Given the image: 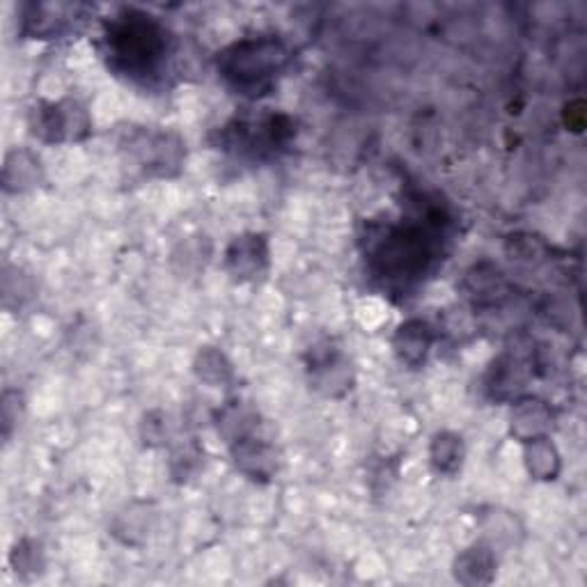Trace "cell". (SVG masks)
Masks as SVG:
<instances>
[{"label":"cell","instance_id":"cell-23","mask_svg":"<svg viewBox=\"0 0 587 587\" xmlns=\"http://www.w3.org/2000/svg\"><path fill=\"white\" fill-rule=\"evenodd\" d=\"M143 438L150 445L163 443L167 438V417L163 413H148L143 423Z\"/></svg>","mask_w":587,"mask_h":587},{"label":"cell","instance_id":"cell-24","mask_svg":"<svg viewBox=\"0 0 587 587\" xmlns=\"http://www.w3.org/2000/svg\"><path fill=\"white\" fill-rule=\"evenodd\" d=\"M19 404H21V398H19L17 390H6L3 404H0V411H3V432H6V436H10L12 427L19 423Z\"/></svg>","mask_w":587,"mask_h":587},{"label":"cell","instance_id":"cell-9","mask_svg":"<svg viewBox=\"0 0 587 587\" xmlns=\"http://www.w3.org/2000/svg\"><path fill=\"white\" fill-rule=\"evenodd\" d=\"M307 372L311 381L324 395L338 398L351 388V366L340 349L333 345H319L307 356Z\"/></svg>","mask_w":587,"mask_h":587},{"label":"cell","instance_id":"cell-4","mask_svg":"<svg viewBox=\"0 0 587 587\" xmlns=\"http://www.w3.org/2000/svg\"><path fill=\"white\" fill-rule=\"evenodd\" d=\"M294 135L287 116H262L258 120H235L220 131V145L253 159H264L283 150Z\"/></svg>","mask_w":587,"mask_h":587},{"label":"cell","instance_id":"cell-15","mask_svg":"<svg viewBox=\"0 0 587 587\" xmlns=\"http://www.w3.org/2000/svg\"><path fill=\"white\" fill-rule=\"evenodd\" d=\"M496 576V555L487 546L466 548L455 561V578L464 585H487Z\"/></svg>","mask_w":587,"mask_h":587},{"label":"cell","instance_id":"cell-22","mask_svg":"<svg viewBox=\"0 0 587 587\" xmlns=\"http://www.w3.org/2000/svg\"><path fill=\"white\" fill-rule=\"evenodd\" d=\"M510 256L512 260L523 262V264H537L546 256V246L537 237L517 235L512 237V243H510Z\"/></svg>","mask_w":587,"mask_h":587},{"label":"cell","instance_id":"cell-10","mask_svg":"<svg viewBox=\"0 0 587 587\" xmlns=\"http://www.w3.org/2000/svg\"><path fill=\"white\" fill-rule=\"evenodd\" d=\"M461 292L475 307H496L508 301L510 283L496 264L480 262L466 271Z\"/></svg>","mask_w":587,"mask_h":587},{"label":"cell","instance_id":"cell-17","mask_svg":"<svg viewBox=\"0 0 587 587\" xmlns=\"http://www.w3.org/2000/svg\"><path fill=\"white\" fill-rule=\"evenodd\" d=\"M525 468L535 480H555L561 472V455L548 436L525 443Z\"/></svg>","mask_w":587,"mask_h":587},{"label":"cell","instance_id":"cell-20","mask_svg":"<svg viewBox=\"0 0 587 587\" xmlns=\"http://www.w3.org/2000/svg\"><path fill=\"white\" fill-rule=\"evenodd\" d=\"M195 374L207 385H226L232 381V366L226 354L207 347L195 358Z\"/></svg>","mask_w":587,"mask_h":587},{"label":"cell","instance_id":"cell-7","mask_svg":"<svg viewBox=\"0 0 587 587\" xmlns=\"http://www.w3.org/2000/svg\"><path fill=\"white\" fill-rule=\"evenodd\" d=\"M88 8L67 3H31L21 14V35L33 40H51L69 33L72 28L86 19L83 12Z\"/></svg>","mask_w":587,"mask_h":587},{"label":"cell","instance_id":"cell-5","mask_svg":"<svg viewBox=\"0 0 587 587\" xmlns=\"http://www.w3.org/2000/svg\"><path fill=\"white\" fill-rule=\"evenodd\" d=\"M124 150L150 175L171 177L180 173L184 161V143L175 133L135 129L127 135Z\"/></svg>","mask_w":587,"mask_h":587},{"label":"cell","instance_id":"cell-1","mask_svg":"<svg viewBox=\"0 0 587 587\" xmlns=\"http://www.w3.org/2000/svg\"><path fill=\"white\" fill-rule=\"evenodd\" d=\"M445 214L427 207L423 222H385L368 232L370 271L393 290H409L430 273L441 250Z\"/></svg>","mask_w":587,"mask_h":587},{"label":"cell","instance_id":"cell-18","mask_svg":"<svg viewBox=\"0 0 587 587\" xmlns=\"http://www.w3.org/2000/svg\"><path fill=\"white\" fill-rule=\"evenodd\" d=\"M216 425H218V434L232 445L241 438L253 436V432L258 427V413L241 402H230L226 409L218 413Z\"/></svg>","mask_w":587,"mask_h":587},{"label":"cell","instance_id":"cell-3","mask_svg":"<svg viewBox=\"0 0 587 587\" xmlns=\"http://www.w3.org/2000/svg\"><path fill=\"white\" fill-rule=\"evenodd\" d=\"M290 63V48L275 37H250L218 55V72L241 93L267 90Z\"/></svg>","mask_w":587,"mask_h":587},{"label":"cell","instance_id":"cell-6","mask_svg":"<svg viewBox=\"0 0 587 587\" xmlns=\"http://www.w3.org/2000/svg\"><path fill=\"white\" fill-rule=\"evenodd\" d=\"M35 133L46 143L78 141L90 131V120L86 108L74 99H63L55 104H42L33 120Z\"/></svg>","mask_w":587,"mask_h":587},{"label":"cell","instance_id":"cell-19","mask_svg":"<svg viewBox=\"0 0 587 587\" xmlns=\"http://www.w3.org/2000/svg\"><path fill=\"white\" fill-rule=\"evenodd\" d=\"M432 466L443 475H455L464 464V441L453 432H441L434 436L430 447Z\"/></svg>","mask_w":587,"mask_h":587},{"label":"cell","instance_id":"cell-13","mask_svg":"<svg viewBox=\"0 0 587 587\" xmlns=\"http://www.w3.org/2000/svg\"><path fill=\"white\" fill-rule=\"evenodd\" d=\"M232 457L237 468L248 475L250 480H271L275 472V453L273 447L256 436L241 438L232 443Z\"/></svg>","mask_w":587,"mask_h":587},{"label":"cell","instance_id":"cell-2","mask_svg":"<svg viewBox=\"0 0 587 587\" xmlns=\"http://www.w3.org/2000/svg\"><path fill=\"white\" fill-rule=\"evenodd\" d=\"M108 65L133 80H154L167 67L171 40L150 14L127 10L110 21L104 35Z\"/></svg>","mask_w":587,"mask_h":587},{"label":"cell","instance_id":"cell-11","mask_svg":"<svg viewBox=\"0 0 587 587\" xmlns=\"http://www.w3.org/2000/svg\"><path fill=\"white\" fill-rule=\"evenodd\" d=\"M269 264V243L262 235L237 237L226 253V267L235 281H253Z\"/></svg>","mask_w":587,"mask_h":587},{"label":"cell","instance_id":"cell-14","mask_svg":"<svg viewBox=\"0 0 587 587\" xmlns=\"http://www.w3.org/2000/svg\"><path fill=\"white\" fill-rule=\"evenodd\" d=\"M434 328L423 319H411L402 324L393 338V349L398 358L409 368L423 366L432 345H434Z\"/></svg>","mask_w":587,"mask_h":587},{"label":"cell","instance_id":"cell-16","mask_svg":"<svg viewBox=\"0 0 587 587\" xmlns=\"http://www.w3.org/2000/svg\"><path fill=\"white\" fill-rule=\"evenodd\" d=\"M40 180H42V167H40V159L33 152L14 150L8 154L6 167H3L6 191H12V193L28 191V188H33Z\"/></svg>","mask_w":587,"mask_h":587},{"label":"cell","instance_id":"cell-21","mask_svg":"<svg viewBox=\"0 0 587 587\" xmlns=\"http://www.w3.org/2000/svg\"><path fill=\"white\" fill-rule=\"evenodd\" d=\"M12 567L17 569V574L25 576V574H40L44 567V557H42V548L35 542H19L10 555Z\"/></svg>","mask_w":587,"mask_h":587},{"label":"cell","instance_id":"cell-12","mask_svg":"<svg viewBox=\"0 0 587 587\" xmlns=\"http://www.w3.org/2000/svg\"><path fill=\"white\" fill-rule=\"evenodd\" d=\"M553 427V411L546 402L535 398H519L510 415L512 436L528 443L540 436H548Z\"/></svg>","mask_w":587,"mask_h":587},{"label":"cell","instance_id":"cell-8","mask_svg":"<svg viewBox=\"0 0 587 587\" xmlns=\"http://www.w3.org/2000/svg\"><path fill=\"white\" fill-rule=\"evenodd\" d=\"M530 377H533V368H530L528 354L521 349H510L493 360L487 374V390L498 402H517L528 388Z\"/></svg>","mask_w":587,"mask_h":587}]
</instances>
